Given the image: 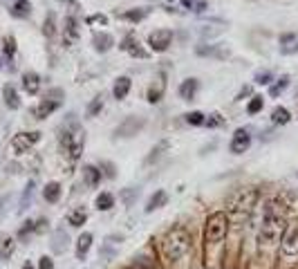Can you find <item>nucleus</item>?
I'll return each mask as SVG.
<instances>
[{"label":"nucleus","instance_id":"nucleus-6","mask_svg":"<svg viewBox=\"0 0 298 269\" xmlns=\"http://www.w3.org/2000/svg\"><path fill=\"white\" fill-rule=\"evenodd\" d=\"M280 249L285 256H298V220L285 227V233L280 238Z\"/></svg>","mask_w":298,"mask_h":269},{"label":"nucleus","instance_id":"nucleus-15","mask_svg":"<svg viewBox=\"0 0 298 269\" xmlns=\"http://www.w3.org/2000/svg\"><path fill=\"white\" fill-rule=\"evenodd\" d=\"M23 90L27 94H38L40 90V77L36 72H25L23 74Z\"/></svg>","mask_w":298,"mask_h":269},{"label":"nucleus","instance_id":"nucleus-12","mask_svg":"<svg viewBox=\"0 0 298 269\" xmlns=\"http://www.w3.org/2000/svg\"><path fill=\"white\" fill-rule=\"evenodd\" d=\"M59 106H61L59 99H43V101H40L38 106L34 108V117H36V119L49 117V115H52L54 110H59Z\"/></svg>","mask_w":298,"mask_h":269},{"label":"nucleus","instance_id":"nucleus-38","mask_svg":"<svg viewBox=\"0 0 298 269\" xmlns=\"http://www.w3.org/2000/svg\"><path fill=\"white\" fill-rule=\"evenodd\" d=\"M182 5H184L186 9L197 11V14H202V11L206 9V2H204V0H182Z\"/></svg>","mask_w":298,"mask_h":269},{"label":"nucleus","instance_id":"nucleus-35","mask_svg":"<svg viewBox=\"0 0 298 269\" xmlns=\"http://www.w3.org/2000/svg\"><path fill=\"white\" fill-rule=\"evenodd\" d=\"M287 85H289V77H287V74H283V77L278 78V83H274L271 88H269V94H271V97H278L280 92L287 90Z\"/></svg>","mask_w":298,"mask_h":269},{"label":"nucleus","instance_id":"nucleus-36","mask_svg":"<svg viewBox=\"0 0 298 269\" xmlns=\"http://www.w3.org/2000/svg\"><path fill=\"white\" fill-rule=\"evenodd\" d=\"M2 52H5L7 59H11L16 54V38L14 36H5V40H2Z\"/></svg>","mask_w":298,"mask_h":269},{"label":"nucleus","instance_id":"nucleus-8","mask_svg":"<svg viewBox=\"0 0 298 269\" xmlns=\"http://www.w3.org/2000/svg\"><path fill=\"white\" fill-rule=\"evenodd\" d=\"M148 45L152 52H166L173 45V32L171 30H155L148 36Z\"/></svg>","mask_w":298,"mask_h":269},{"label":"nucleus","instance_id":"nucleus-21","mask_svg":"<svg viewBox=\"0 0 298 269\" xmlns=\"http://www.w3.org/2000/svg\"><path fill=\"white\" fill-rule=\"evenodd\" d=\"M166 202H168V193L166 191H161V189H159V191H155L150 195V200H148V204H146V213H152L155 209H161Z\"/></svg>","mask_w":298,"mask_h":269},{"label":"nucleus","instance_id":"nucleus-3","mask_svg":"<svg viewBox=\"0 0 298 269\" xmlns=\"http://www.w3.org/2000/svg\"><path fill=\"white\" fill-rule=\"evenodd\" d=\"M83 146H85L83 130H81V126H78L74 119H70L65 130L61 132V148H63V153L70 157V159L76 161L78 157H81V153H83Z\"/></svg>","mask_w":298,"mask_h":269},{"label":"nucleus","instance_id":"nucleus-47","mask_svg":"<svg viewBox=\"0 0 298 269\" xmlns=\"http://www.w3.org/2000/svg\"><path fill=\"white\" fill-rule=\"evenodd\" d=\"M85 23H88V25H103V27H106V25H108V16L92 14V16H88V18H85Z\"/></svg>","mask_w":298,"mask_h":269},{"label":"nucleus","instance_id":"nucleus-52","mask_svg":"<svg viewBox=\"0 0 298 269\" xmlns=\"http://www.w3.org/2000/svg\"><path fill=\"white\" fill-rule=\"evenodd\" d=\"M247 94H251V88H249V85H245V88L240 90V94H238V97H235V99H245Z\"/></svg>","mask_w":298,"mask_h":269},{"label":"nucleus","instance_id":"nucleus-43","mask_svg":"<svg viewBox=\"0 0 298 269\" xmlns=\"http://www.w3.org/2000/svg\"><path fill=\"white\" fill-rule=\"evenodd\" d=\"M262 106H264L262 97H254V99L249 101V106H247V113H249V115H256V113H260V110H262Z\"/></svg>","mask_w":298,"mask_h":269},{"label":"nucleus","instance_id":"nucleus-17","mask_svg":"<svg viewBox=\"0 0 298 269\" xmlns=\"http://www.w3.org/2000/svg\"><path fill=\"white\" fill-rule=\"evenodd\" d=\"M298 52V36L296 34H283L280 36V54L289 56V54Z\"/></svg>","mask_w":298,"mask_h":269},{"label":"nucleus","instance_id":"nucleus-26","mask_svg":"<svg viewBox=\"0 0 298 269\" xmlns=\"http://www.w3.org/2000/svg\"><path fill=\"white\" fill-rule=\"evenodd\" d=\"M34 189H36V184H34V182H27V186H25V191H23V197H20L18 213H25V211L30 209V204H32V197H34Z\"/></svg>","mask_w":298,"mask_h":269},{"label":"nucleus","instance_id":"nucleus-10","mask_svg":"<svg viewBox=\"0 0 298 269\" xmlns=\"http://www.w3.org/2000/svg\"><path fill=\"white\" fill-rule=\"evenodd\" d=\"M249 146H251V132L247 130V128H238V130L233 132V137H231L229 151L233 153V155H240V153L249 151Z\"/></svg>","mask_w":298,"mask_h":269},{"label":"nucleus","instance_id":"nucleus-37","mask_svg":"<svg viewBox=\"0 0 298 269\" xmlns=\"http://www.w3.org/2000/svg\"><path fill=\"white\" fill-rule=\"evenodd\" d=\"M101 108H103V97L99 94V97H94L92 101H90V106H88V117H97V115L101 113Z\"/></svg>","mask_w":298,"mask_h":269},{"label":"nucleus","instance_id":"nucleus-9","mask_svg":"<svg viewBox=\"0 0 298 269\" xmlns=\"http://www.w3.org/2000/svg\"><path fill=\"white\" fill-rule=\"evenodd\" d=\"M144 126H146V119L144 117H128L126 121H121L117 126L114 137H132V135H137Z\"/></svg>","mask_w":298,"mask_h":269},{"label":"nucleus","instance_id":"nucleus-30","mask_svg":"<svg viewBox=\"0 0 298 269\" xmlns=\"http://www.w3.org/2000/svg\"><path fill=\"white\" fill-rule=\"evenodd\" d=\"M52 249L56 251V254H63V251L68 249V233H65L63 229H59V231H56V233H54Z\"/></svg>","mask_w":298,"mask_h":269},{"label":"nucleus","instance_id":"nucleus-45","mask_svg":"<svg viewBox=\"0 0 298 269\" xmlns=\"http://www.w3.org/2000/svg\"><path fill=\"white\" fill-rule=\"evenodd\" d=\"M254 81H256V83H260V85L271 83V72H269V70H260V72H256Z\"/></svg>","mask_w":298,"mask_h":269},{"label":"nucleus","instance_id":"nucleus-5","mask_svg":"<svg viewBox=\"0 0 298 269\" xmlns=\"http://www.w3.org/2000/svg\"><path fill=\"white\" fill-rule=\"evenodd\" d=\"M258 200V191L256 189H240L238 193H233L229 200V209L233 213H251V209L256 206Z\"/></svg>","mask_w":298,"mask_h":269},{"label":"nucleus","instance_id":"nucleus-18","mask_svg":"<svg viewBox=\"0 0 298 269\" xmlns=\"http://www.w3.org/2000/svg\"><path fill=\"white\" fill-rule=\"evenodd\" d=\"M90 247H92V233L85 231V233H81V235H78V240H76V258L83 260L85 256H88Z\"/></svg>","mask_w":298,"mask_h":269},{"label":"nucleus","instance_id":"nucleus-11","mask_svg":"<svg viewBox=\"0 0 298 269\" xmlns=\"http://www.w3.org/2000/svg\"><path fill=\"white\" fill-rule=\"evenodd\" d=\"M92 45H94L97 52L106 54V52H110V49L114 47V38L108 34V32H94V34H92Z\"/></svg>","mask_w":298,"mask_h":269},{"label":"nucleus","instance_id":"nucleus-33","mask_svg":"<svg viewBox=\"0 0 298 269\" xmlns=\"http://www.w3.org/2000/svg\"><path fill=\"white\" fill-rule=\"evenodd\" d=\"M128 269H155V260L148 258V256H139L128 265Z\"/></svg>","mask_w":298,"mask_h":269},{"label":"nucleus","instance_id":"nucleus-34","mask_svg":"<svg viewBox=\"0 0 298 269\" xmlns=\"http://www.w3.org/2000/svg\"><path fill=\"white\" fill-rule=\"evenodd\" d=\"M166 148H168V142H159V144H157V146L150 151V155L146 157V166H150L152 161H157V159H159V157H161V153L166 151Z\"/></svg>","mask_w":298,"mask_h":269},{"label":"nucleus","instance_id":"nucleus-49","mask_svg":"<svg viewBox=\"0 0 298 269\" xmlns=\"http://www.w3.org/2000/svg\"><path fill=\"white\" fill-rule=\"evenodd\" d=\"M38 269H54V260L49 258V256H43V258L38 260Z\"/></svg>","mask_w":298,"mask_h":269},{"label":"nucleus","instance_id":"nucleus-22","mask_svg":"<svg viewBox=\"0 0 298 269\" xmlns=\"http://www.w3.org/2000/svg\"><path fill=\"white\" fill-rule=\"evenodd\" d=\"M128 92H130V78L128 77H119L117 81H114V88H112V94L117 101H121V99L128 97Z\"/></svg>","mask_w":298,"mask_h":269},{"label":"nucleus","instance_id":"nucleus-27","mask_svg":"<svg viewBox=\"0 0 298 269\" xmlns=\"http://www.w3.org/2000/svg\"><path fill=\"white\" fill-rule=\"evenodd\" d=\"M85 220H88V213H85V209H72L68 213V225L70 227H83Z\"/></svg>","mask_w":298,"mask_h":269},{"label":"nucleus","instance_id":"nucleus-20","mask_svg":"<svg viewBox=\"0 0 298 269\" xmlns=\"http://www.w3.org/2000/svg\"><path fill=\"white\" fill-rule=\"evenodd\" d=\"M30 14H32L30 0H14V5H11V16L14 18H30Z\"/></svg>","mask_w":298,"mask_h":269},{"label":"nucleus","instance_id":"nucleus-41","mask_svg":"<svg viewBox=\"0 0 298 269\" xmlns=\"http://www.w3.org/2000/svg\"><path fill=\"white\" fill-rule=\"evenodd\" d=\"M161 94H164V83L159 81V85H152L150 90H148V101L150 103H157V101H161Z\"/></svg>","mask_w":298,"mask_h":269},{"label":"nucleus","instance_id":"nucleus-32","mask_svg":"<svg viewBox=\"0 0 298 269\" xmlns=\"http://www.w3.org/2000/svg\"><path fill=\"white\" fill-rule=\"evenodd\" d=\"M114 206V195L112 193H99L97 195V209L99 211H110Z\"/></svg>","mask_w":298,"mask_h":269},{"label":"nucleus","instance_id":"nucleus-1","mask_svg":"<svg viewBox=\"0 0 298 269\" xmlns=\"http://www.w3.org/2000/svg\"><path fill=\"white\" fill-rule=\"evenodd\" d=\"M285 211H283V204L278 200H269L267 206H264V218H262V225H260V231H258V247L260 249H271L280 242L285 233Z\"/></svg>","mask_w":298,"mask_h":269},{"label":"nucleus","instance_id":"nucleus-14","mask_svg":"<svg viewBox=\"0 0 298 269\" xmlns=\"http://www.w3.org/2000/svg\"><path fill=\"white\" fill-rule=\"evenodd\" d=\"M197 88H200V81H197V78H186V81H182V85H180V97L184 99V101H193L197 94Z\"/></svg>","mask_w":298,"mask_h":269},{"label":"nucleus","instance_id":"nucleus-4","mask_svg":"<svg viewBox=\"0 0 298 269\" xmlns=\"http://www.w3.org/2000/svg\"><path fill=\"white\" fill-rule=\"evenodd\" d=\"M226 231H229V218L224 211H215L209 215V220L204 225V242L206 245H220L224 240Z\"/></svg>","mask_w":298,"mask_h":269},{"label":"nucleus","instance_id":"nucleus-48","mask_svg":"<svg viewBox=\"0 0 298 269\" xmlns=\"http://www.w3.org/2000/svg\"><path fill=\"white\" fill-rule=\"evenodd\" d=\"M222 123H224V119H222L218 113H213V115H211V117L204 121V126H209V128H220Z\"/></svg>","mask_w":298,"mask_h":269},{"label":"nucleus","instance_id":"nucleus-39","mask_svg":"<svg viewBox=\"0 0 298 269\" xmlns=\"http://www.w3.org/2000/svg\"><path fill=\"white\" fill-rule=\"evenodd\" d=\"M224 32V27H213V25H204L200 30V36L202 38H211V36H220Z\"/></svg>","mask_w":298,"mask_h":269},{"label":"nucleus","instance_id":"nucleus-28","mask_svg":"<svg viewBox=\"0 0 298 269\" xmlns=\"http://www.w3.org/2000/svg\"><path fill=\"white\" fill-rule=\"evenodd\" d=\"M271 121H274L276 126H285V123L292 121V115H289L287 108L278 106V108H274V113H271Z\"/></svg>","mask_w":298,"mask_h":269},{"label":"nucleus","instance_id":"nucleus-19","mask_svg":"<svg viewBox=\"0 0 298 269\" xmlns=\"http://www.w3.org/2000/svg\"><path fill=\"white\" fill-rule=\"evenodd\" d=\"M197 54H200V56H215V59H226V56H229V49H224L222 45H209V47H206V45H200V47H197Z\"/></svg>","mask_w":298,"mask_h":269},{"label":"nucleus","instance_id":"nucleus-13","mask_svg":"<svg viewBox=\"0 0 298 269\" xmlns=\"http://www.w3.org/2000/svg\"><path fill=\"white\" fill-rule=\"evenodd\" d=\"M121 49H123V52H130L132 56H139V59H146V56H148V52H146V49H142V47H139V40L135 38V36H132V34H128L126 38H123Z\"/></svg>","mask_w":298,"mask_h":269},{"label":"nucleus","instance_id":"nucleus-29","mask_svg":"<svg viewBox=\"0 0 298 269\" xmlns=\"http://www.w3.org/2000/svg\"><path fill=\"white\" fill-rule=\"evenodd\" d=\"M83 180L88 186H97L99 182H101V171L88 164V166H83Z\"/></svg>","mask_w":298,"mask_h":269},{"label":"nucleus","instance_id":"nucleus-23","mask_svg":"<svg viewBox=\"0 0 298 269\" xmlns=\"http://www.w3.org/2000/svg\"><path fill=\"white\" fill-rule=\"evenodd\" d=\"M14 249H16V240L11 235H2L0 238V260H9L14 256Z\"/></svg>","mask_w":298,"mask_h":269},{"label":"nucleus","instance_id":"nucleus-53","mask_svg":"<svg viewBox=\"0 0 298 269\" xmlns=\"http://www.w3.org/2000/svg\"><path fill=\"white\" fill-rule=\"evenodd\" d=\"M23 269H34V267H32V263H25V265H23Z\"/></svg>","mask_w":298,"mask_h":269},{"label":"nucleus","instance_id":"nucleus-44","mask_svg":"<svg viewBox=\"0 0 298 269\" xmlns=\"http://www.w3.org/2000/svg\"><path fill=\"white\" fill-rule=\"evenodd\" d=\"M186 121L191 123V126H204L206 117L202 113H188V115H186Z\"/></svg>","mask_w":298,"mask_h":269},{"label":"nucleus","instance_id":"nucleus-16","mask_svg":"<svg viewBox=\"0 0 298 269\" xmlns=\"http://www.w3.org/2000/svg\"><path fill=\"white\" fill-rule=\"evenodd\" d=\"M76 36H78V27H76V18L74 16H68L65 18V34H63V43H65V47H70V45L76 40Z\"/></svg>","mask_w":298,"mask_h":269},{"label":"nucleus","instance_id":"nucleus-40","mask_svg":"<svg viewBox=\"0 0 298 269\" xmlns=\"http://www.w3.org/2000/svg\"><path fill=\"white\" fill-rule=\"evenodd\" d=\"M32 233H36V222H32V220L23 222V227L18 229V238H20V240H25L27 235H32Z\"/></svg>","mask_w":298,"mask_h":269},{"label":"nucleus","instance_id":"nucleus-51","mask_svg":"<svg viewBox=\"0 0 298 269\" xmlns=\"http://www.w3.org/2000/svg\"><path fill=\"white\" fill-rule=\"evenodd\" d=\"M45 225H47V220H45V218H40V220L36 222V233H40V231H45Z\"/></svg>","mask_w":298,"mask_h":269},{"label":"nucleus","instance_id":"nucleus-31","mask_svg":"<svg viewBox=\"0 0 298 269\" xmlns=\"http://www.w3.org/2000/svg\"><path fill=\"white\" fill-rule=\"evenodd\" d=\"M148 14H150V9H128V11H123V14H121V18L130 20V23H142Z\"/></svg>","mask_w":298,"mask_h":269},{"label":"nucleus","instance_id":"nucleus-42","mask_svg":"<svg viewBox=\"0 0 298 269\" xmlns=\"http://www.w3.org/2000/svg\"><path fill=\"white\" fill-rule=\"evenodd\" d=\"M137 195H139V189H132V186H130V189H126V191L121 193V200H123V204H126V206H130L132 202H135V197H137Z\"/></svg>","mask_w":298,"mask_h":269},{"label":"nucleus","instance_id":"nucleus-25","mask_svg":"<svg viewBox=\"0 0 298 269\" xmlns=\"http://www.w3.org/2000/svg\"><path fill=\"white\" fill-rule=\"evenodd\" d=\"M43 197L49 202V204L59 202L61 200V184L59 182H49V184L43 189Z\"/></svg>","mask_w":298,"mask_h":269},{"label":"nucleus","instance_id":"nucleus-50","mask_svg":"<svg viewBox=\"0 0 298 269\" xmlns=\"http://www.w3.org/2000/svg\"><path fill=\"white\" fill-rule=\"evenodd\" d=\"M7 202H9V197H0V220H2V215H5V209H7Z\"/></svg>","mask_w":298,"mask_h":269},{"label":"nucleus","instance_id":"nucleus-46","mask_svg":"<svg viewBox=\"0 0 298 269\" xmlns=\"http://www.w3.org/2000/svg\"><path fill=\"white\" fill-rule=\"evenodd\" d=\"M43 32L45 36H54V32H56V27H54V14H47V18H45V25H43Z\"/></svg>","mask_w":298,"mask_h":269},{"label":"nucleus","instance_id":"nucleus-24","mask_svg":"<svg viewBox=\"0 0 298 269\" xmlns=\"http://www.w3.org/2000/svg\"><path fill=\"white\" fill-rule=\"evenodd\" d=\"M2 97H5L7 108H11V110H18V108H20V99H18V92H16L14 85L7 83L5 88H2Z\"/></svg>","mask_w":298,"mask_h":269},{"label":"nucleus","instance_id":"nucleus-7","mask_svg":"<svg viewBox=\"0 0 298 269\" xmlns=\"http://www.w3.org/2000/svg\"><path fill=\"white\" fill-rule=\"evenodd\" d=\"M38 142H40V132L38 130L18 132V135L11 139V151H14L16 155H23V153H27L30 148H34Z\"/></svg>","mask_w":298,"mask_h":269},{"label":"nucleus","instance_id":"nucleus-2","mask_svg":"<svg viewBox=\"0 0 298 269\" xmlns=\"http://www.w3.org/2000/svg\"><path fill=\"white\" fill-rule=\"evenodd\" d=\"M191 231L184 229V227H173L166 231L164 240H161V254L168 263H175V260L184 258L191 249Z\"/></svg>","mask_w":298,"mask_h":269}]
</instances>
